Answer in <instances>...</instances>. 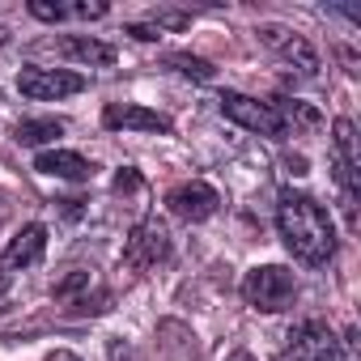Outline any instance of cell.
I'll use <instances>...</instances> for the list:
<instances>
[{
  "instance_id": "1",
  "label": "cell",
  "mask_w": 361,
  "mask_h": 361,
  "mask_svg": "<svg viewBox=\"0 0 361 361\" xmlns=\"http://www.w3.org/2000/svg\"><path fill=\"white\" fill-rule=\"evenodd\" d=\"M276 230L289 247V255L306 268H323L336 255V226L331 213L302 192H285L276 204Z\"/></svg>"
},
{
  "instance_id": "2",
  "label": "cell",
  "mask_w": 361,
  "mask_h": 361,
  "mask_svg": "<svg viewBox=\"0 0 361 361\" xmlns=\"http://www.w3.org/2000/svg\"><path fill=\"white\" fill-rule=\"evenodd\" d=\"M298 298V276L281 264H264V268H251L243 276V302L264 310V314H276V310H289Z\"/></svg>"
},
{
  "instance_id": "3",
  "label": "cell",
  "mask_w": 361,
  "mask_h": 361,
  "mask_svg": "<svg viewBox=\"0 0 361 361\" xmlns=\"http://www.w3.org/2000/svg\"><path fill=\"white\" fill-rule=\"evenodd\" d=\"M217 102H221V115L234 119V123L247 128V132H259V136H272V140H285V136H289V128H285V119L272 111V102L247 98V94H238V90H226Z\"/></svg>"
},
{
  "instance_id": "4",
  "label": "cell",
  "mask_w": 361,
  "mask_h": 361,
  "mask_svg": "<svg viewBox=\"0 0 361 361\" xmlns=\"http://www.w3.org/2000/svg\"><path fill=\"white\" fill-rule=\"evenodd\" d=\"M174 255V243H170V230L157 221V217H145L132 234H128V247H123V264L136 268V272H149L157 264H166Z\"/></svg>"
},
{
  "instance_id": "5",
  "label": "cell",
  "mask_w": 361,
  "mask_h": 361,
  "mask_svg": "<svg viewBox=\"0 0 361 361\" xmlns=\"http://www.w3.org/2000/svg\"><path fill=\"white\" fill-rule=\"evenodd\" d=\"M255 35H259V43H264L272 56H281L285 64H293L302 77H314V73H319V51H314L298 30H289V26H281V22H259Z\"/></svg>"
},
{
  "instance_id": "6",
  "label": "cell",
  "mask_w": 361,
  "mask_h": 361,
  "mask_svg": "<svg viewBox=\"0 0 361 361\" xmlns=\"http://www.w3.org/2000/svg\"><path fill=\"white\" fill-rule=\"evenodd\" d=\"M18 90L30 102H60L85 90V77L73 68H22L18 73Z\"/></svg>"
},
{
  "instance_id": "7",
  "label": "cell",
  "mask_w": 361,
  "mask_h": 361,
  "mask_svg": "<svg viewBox=\"0 0 361 361\" xmlns=\"http://www.w3.org/2000/svg\"><path fill=\"white\" fill-rule=\"evenodd\" d=\"M166 209L174 217H183V221H209L221 209V196H217L213 183H204V178H188V183L166 192Z\"/></svg>"
},
{
  "instance_id": "8",
  "label": "cell",
  "mask_w": 361,
  "mask_h": 361,
  "mask_svg": "<svg viewBox=\"0 0 361 361\" xmlns=\"http://www.w3.org/2000/svg\"><path fill=\"white\" fill-rule=\"evenodd\" d=\"M289 348L302 361H344V340H336V331L319 319H306L289 331Z\"/></svg>"
},
{
  "instance_id": "9",
  "label": "cell",
  "mask_w": 361,
  "mask_h": 361,
  "mask_svg": "<svg viewBox=\"0 0 361 361\" xmlns=\"http://www.w3.org/2000/svg\"><path fill=\"white\" fill-rule=\"evenodd\" d=\"M43 251H47V226H43V221H30L26 230H18V234L9 238L5 251H0V272L13 276L18 268H35V264L43 259Z\"/></svg>"
},
{
  "instance_id": "10",
  "label": "cell",
  "mask_w": 361,
  "mask_h": 361,
  "mask_svg": "<svg viewBox=\"0 0 361 361\" xmlns=\"http://www.w3.org/2000/svg\"><path fill=\"white\" fill-rule=\"evenodd\" d=\"M102 123L111 128V132H170V119L161 115V111H149V106H140V102H106V111H102Z\"/></svg>"
},
{
  "instance_id": "11",
  "label": "cell",
  "mask_w": 361,
  "mask_h": 361,
  "mask_svg": "<svg viewBox=\"0 0 361 361\" xmlns=\"http://www.w3.org/2000/svg\"><path fill=\"white\" fill-rule=\"evenodd\" d=\"M35 170L51 174V178H73V183H85V178L94 174V166L81 153H73V149H43L35 157Z\"/></svg>"
},
{
  "instance_id": "12",
  "label": "cell",
  "mask_w": 361,
  "mask_h": 361,
  "mask_svg": "<svg viewBox=\"0 0 361 361\" xmlns=\"http://www.w3.org/2000/svg\"><path fill=\"white\" fill-rule=\"evenodd\" d=\"M56 47H60V56L73 60V64H90V68H111V64H115V47L102 43V39H90V35H68V39H60Z\"/></svg>"
},
{
  "instance_id": "13",
  "label": "cell",
  "mask_w": 361,
  "mask_h": 361,
  "mask_svg": "<svg viewBox=\"0 0 361 361\" xmlns=\"http://www.w3.org/2000/svg\"><path fill=\"white\" fill-rule=\"evenodd\" d=\"M94 289V276H90V268H68L64 276H56V285H51V298L60 302V306H73L81 293H90Z\"/></svg>"
},
{
  "instance_id": "14",
  "label": "cell",
  "mask_w": 361,
  "mask_h": 361,
  "mask_svg": "<svg viewBox=\"0 0 361 361\" xmlns=\"http://www.w3.org/2000/svg\"><path fill=\"white\" fill-rule=\"evenodd\" d=\"M56 136H64V123L60 119H22L18 123V145L39 149V145H51Z\"/></svg>"
},
{
  "instance_id": "15",
  "label": "cell",
  "mask_w": 361,
  "mask_h": 361,
  "mask_svg": "<svg viewBox=\"0 0 361 361\" xmlns=\"http://www.w3.org/2000/svg\"><path fill=\"white\" fill-rule=\"evenodd\" d=\"M166 68L183 73V77H192V81H213V77H217V68H213L209 60L188 56V51H170V56H166Z\"/></svg>"
},
{
  "instance_id": "16",
  "label": "cell",
  "mask_w": 361,
  "mask_h": 361,
  "mask_svg": "<svg viewBox=\"0 0 361 361\" xmlns=\"http://www.w3.org/2000/svg\"><path fill=\"white\" fill-rule=\"evenodd\" d=\"M73 319H90V314H106L111 310V289H102V285H94L90 293H81L73 306H64Z\"/></svg>"
},
{
  "instance_id": "17",
  "label": "cell",
  "mask_w": 361,
  "mask_h": 361,
  "mask_svg": "<svg viewBox=\"0 0 361 361\" xmlns=\"http://www.w3.org/2000/svg\"><path fill=\"white\" fill-rule=\"evenodd\" d=\"M272 111L285 119V128H289V123H302V128H319V111H314V106H306V102H298V98H281Z\"/></svg>"
},
{
  "instance_id": "18",
  "label": "cell",
  "mask_w": 361,
  "mask_h": 361,
  "mask_svg": "<svg viewBox=\"0 0 361 361\" xmlns=\"http://www.w3.org/2000/svg\"><path fill=\"white\" fill-rule=\"evenodd\" d=\"M30 18H39V22H68V5H51V0H30Z\"/></svg>"
},
{
  "instance_id": "19",
  "label": "cell",
  "mask_w": 361,
  "mask_h": 361,
  "mask_svg": "<svg viewBox=\"0 0 361 361\" xmlns=\"http://www.w3.org/2000/svg\"><path fill=\"white\" fill-rule=\"evenodd\" d=\"M153 26L166 35V30H188L192 26V13H174V9H157L153 13Z\"/></svg>"
},
{
  "instance_id": "20",
  "label": "cell",
  "mask_w": 361,
  "mask_h": 361,
  "mask_svg": "<svg viewBox=\"0 0 361 361\" xmlns=\"http://www.w3.org/2000/svg\"><path fill=\"white\" fill-rule=\"evenodd\" d=\"M106 357H111V361H136V357H132V344H128L123 336H111V340H106Z\"/></svg>"
},
{
  "instance_id": "21",
  "label": "cell",
  "mask_w": 361,
  "mask_h": 361,
  "mask_svg": "<svg viewBox=\"0 0 361 361\" xmlns=\"http://www.w3.org/2000/svg\"><path fill=\"white\" fill-rule=\"evenodd\" d=\"M140 188V174L132 170V166H123L119 174H115V192H136Z\"/></svg>"
},
{
  "instance_id": "22",
  "label": "cell",
  "mask_w": 361,
  "mask_h": 361,
  "mask_svg": "<svg viewBox=\"0 0 361 361\" xmlns=\"http://www.w3.org/2000/svg\"><path fill=\"white\" fill-rule=\"evenodd\" d=\"M47 361H81V357L68 353V348H56V353H47Z\"/></svg>"
},
{
  "instance_id": "23",
  "label": "cell",
  "mask_w": 361,
  "mask_h": 361,
  "mask_svg": "<svg viewBox=\"0 0 361 361\" xmlns=\"http://www.w3.org/2000/svg\"><path fill=\"white\" fill-rule=\"evenodd\" d=\"M226 361H255V357H251V353H247V348H234V353H230V357H226Z\"/></svg>"
},
{
  "instance_id": "24",
  "label": "cell",
  "mask_w": 361,
  "mask_h": 361,
  "mask_svg": "<svg viewBox=\"0 0 361 361\" xmlns=\"http://www.w3.org/2000/svg\"><path fill=\"white\" fill-rule=\"evenodd\" d=\"M9 285H13V276H5V272H0V298L9 293Z\"/></svg>"
},
{
  "instance_id": "25",
  "label": "cell",
  "mask_w": 361,
  "mask_h": 361,
  "mask_svg": "<svg viewBox=\"0 0 361 361\" xmlns=\"http://www.w3.org/2000/svg\"><path fill=\"white\" fill-rule=\"evenodd\" d=\"M281 361H302V357H298L293 348H285V357H281Z\"/></svg>"
},
{
  "instance_id": "26",
  "label": "cell",
  "mask_w": 361,
  "mask_h": 361,
  "mask_svg": "<svg viewBox=\"0 0 361 361\" xmlns=\"http://www.w3.org/2000/svg\"><path fill=\"white\" fill-rule=\"evenodd\" d=\"M5 43H9V30H5V26H0V47H5Z\"/></svg>"
}]
</instances>
